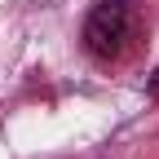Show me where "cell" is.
I'll return each mask as SVG.
<instances>
[{"label":"cell","mask_w":159,"mask_h":159,"mask_svg":"<svg viewBox=\"0 0 159 159\" xmlns=\"http://www.w3.org/2000/svg\"><path fill=\"white\" fill-rule=\"evenodd\" d=\"M133 31H137V22H133V5L128 0H102L84 18V49L97 62H115V57H124Z\"/></svg>","instance_id":"1"},{"label":"cell","mask_w":159,"mask_h":159,"mask_svg":"<svg viewBox=\"0 0 159 159\" xmlns=\"http://www.w3.org/2000/svg\"><path fill=\"white\" fill-rule=\"evenodd\" d=\"M146 93H150V97H155V102H159V66H155V75H150V80H146Z\"/></svg>","instance_id":"2"}]
</instances>
